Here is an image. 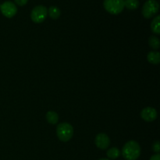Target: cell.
Listing matches in <instances>:
<instances>
[{
	"label": "cell",
	"instance_id": "obj_1",
	"mask_svg": "<svg viewBox=\"0 0 160 160\" xmlns=\"http://www.w3.org/2000/svg\"><path fill=\"white\" fill-rule=\"evenodd\" d=\"M122 155L126 160L138 159L141 155L140 145L136 141H129L123 145Z\"/></svg>",
	"mask_w": 160,
	"mask_h": 160
},
{
	"label": "cell",
	"instance_id": "obj_2",
	"mask_svg": "<svg viewBox=\"0 0 160 160\" xmlns=\"http://www.w3.org/2000/svg\"><path fill=\"white\" fill-rule=\"evenodd\" d=\"M56 134L61 142H69L73 135V128L69 123H61L56 128Z\"/></svg>",
	"mask_w": 160,
	"mask_h": 160
},
{
	"label": "cell",
	"instance_id": "obj_3",
	"mask_svg": "<svg viewBox=\"0 0 160 160\" xmlns=\"http://www.w3.org/2000/svg\"><path fill=\"white\" fill-rule=\"evenodd\" d=\"M103 6L109 13L117 15L124 9V0H104Z\"/></svg>",
	"mask_w": 160,
	"mask_h": 160
},
{
	"label": "cell",
	"instance_id": "obj_4",
	"mask_svg": "<svg viewBox=\"0 0 160 160\" xmlns=\"http://www.w3.org/2000/svg\"><path fill=\"white\" fill-rule=\"evenodd\" d=\"M159 4L156 0H148L142 7V15L145 18L150 19L159 12Z\"/></svg>",
	"mask_w": 160,
	"mask_h": 160
},
{
	"label": "cell",
	"instance_id": "obj_5",
	"mask_svg": "<svg viewBox=\"0 0 160 160\" xmlns=\"http://www.w3.org/2000/svg\"><path fill=\"white\" fill-rule=\"evenodd\" d=\"M48 15V9L45 6L39 5L35 6L31 12V18L34 23H41L46 19Z\"/></svg>",
	"mask_w": 160,
	"mask_h": 160
},
{
	"label": "cell",
	"instance_id": "obj_6",
	"mask_svg": "<svg viewBox=\"0 0 160 160\" xmlns=\"http://www.w3.org/2000/svg\"><path fill=\"white\" fill-rule=\"evenodd\" d=\"M0 10L4 17L7 18H12L17 14V8L15 3L10 1H6L0 6Z\"/></svg>",
	"mask_w": 160,
	"mask_h": 160
},
{
	"label": "cell",
	"instance_id": "obj_7",
	"mask_svg": "<svg viewBox=\"0 0 160 160\" xmlns=\"http://www.w3.org/2000/svg\"><path fill=\"white\" fill-rule=\"evenodd\" d=\"M95 143L99 149H107L110 145V139L108 137L107 134H104V133H100V134H97L95 137Z\"/></svg>",
	"mask_w": 160,
	"mask_h": 160
},
{
	"label": "cell",
	"instance_id": "obj_8",
	"mask_svg": "<svg viewBox=\"0 0 160 160\" xmlns=\"http://www.w3.org/2000/svg\"><path fill=\"white\" fill-rule=\"evenodd\" d=\"M141 117L145 121L152 122L157 118V111L152 107H146L142 110Z\"/></svg>",
	"mask_w": 160,
	"mask_h": 160
},
{
	"label": "cell",
	"instance_id": "obj_9",
	"mask_svg": "<svg viewBox=\"0 0 160 160\" xmlns=\"http://www.w3.org/2000/svg\"><path fill=\"white\" fill-rule=\"evenodd\" d=\"M147 59L152 64H159L160 62V53L156 51L149 52L147 55Z\"/></svg>",
	"mask_w": 160,
	"mask_h": 160
},
{
	"label": "cell",
	"instance_id": "obj_10",
	"mask_svg": "<svg viewBox=\"0 0 160 160\" xmlns=\"http://www.w3.org/2000/svg\"><path fill=\"white\" fill-rule=\"evenodd\" d=\"M151 29L154 34H160V16L158 15L155 17L151 23Z\"/></svg>",
	"mask_w": 160,
	"mask_h": 160
},
{
	"label": "cell",
	"instance_id": "obj_11",
	"mask_svg": "<svg viewBox=\"0 0 160 160\" xmlns=\"http://www.w3.org/2000/svg\"><path fill=\"white\" fill-rule=\"evenodd\" d=\"M46 120L50 124H56L59 121V115L54 111H48L46 113Z\"/></svg>",
	"mask_w": 160,
	"mask_h": 160
},
{
	"label": "cell",
	"instance_id": "obj_12",
	"mask_svg": "<svg viewBox=\"0 0 160 160\" xmlns=\"http://www.w3.org/2000/svg\"><path fill=\"white\" fill-rule=\"evenodd\" d=\"M48 12L49 17H51L52 19H53V20H56V19L59 18L61 15L60 9H59L57 6H50V7L48 8Z\"/></svg>",
	"mask_w": 160,
	"mask_h": 160
},
{
	"label": "cell",
	"instance_id": "obj_13",
	"mask_svg": "<svg viewBox=\"0 0 160 160\" xmlns=\"http://www.w3.org/2000/svg\"><path fill=\"white\" fill-rule=\"evenodd\" d=\"M138 0H124V7L130 10H134L139 7Z\"/></svg>",
	"mask_w": 160,
	"mask_h": 160
},
{
	"label": "cell",
	"instance_id": "obj_14",
	"mask_svg": "<svg viewBox=\"0 0 160 160\" xmlns=\"http://www.w3.org/2000/svg\"><path fill=\"white\" fill-rule=\"evenodd\" d=\"M108 158L110 159H116L120 156V151L117 148H111L106 152Z\"/></svg>",
	"mask_w": 160,
	"mask_h": 160
},
{
	"label": "cell",
	"instance_id": "obj_15",
	"mask_svg": "<svg viewBox=\"0 0 160 160\" xmlns=\"http://www.w3.org/2000/svg\"><path fill=\"white\" fill-rule=\"evenodd\" d=\"M148 44H149L150 47L153 48L154 50H157L159 48L160 46V42L159 39L156 36H151L148 39Z\"/></svg>",
	"mask_w": 160,
	"mask_h": 160
},
{
	"label": "cell",
	"instance_id": "obj_16",
	"mask_svg": "<svg viewBox=\"0 0 160 160\" xmlns=\"http://www.w3.org/2000/svg\"><path fill=\"white\" fill-rule=\"evenodd\" d=\"M152 150L155 152H156L157 154H159V152H160V145H159V141H157V142H156L154 144H153Z\"/></svg>",
	"mask_w": 160,
	"mask_h": 160
},
{
	"label": "cell",
	"instance_id": "obj_17",
	"mask_svg": "<svg viewBox=\"0 0 160 160\" xmlns=\"http://www.w3.org/2000/svg\"><path fill=\"white\" fill-rule=\"evenodd\" d=\"M14 2H15L16 4L18 5V6H25V5L28 3V0H14Z\"/></svg>",
	"mask_w": 160,
	"mask_h": 160
},
{
	"label": "cell",
	"instance_id": "obj_18",
	"mask_svg": "<svg viewBox=\"0 0 160 160\" xmlns=\"http://www.w3.org/2000/svg\"><path fill=\"white\" fill-rule=\"evenodd\" d=\"M149 160H160V156L159 154H156L153 155L151 158H150Z\"/></svg>",
	"mask_w": 160,
	"mask_h": 160
},
{
	"label": "cell",
	"instance_id": "obj_19",
	"mask_svg": "<svg viewBox=\"0 0 160 160\" xmlns=\"http://www.w3.org/2000/svg\"><path fill=\"white\" fill-rule=\"evenodd\" d=\"M98 160H110V159H100Z\"/></svg>",
	"mask_w": 160,
	"mask_h": 160
}]
</instances>
